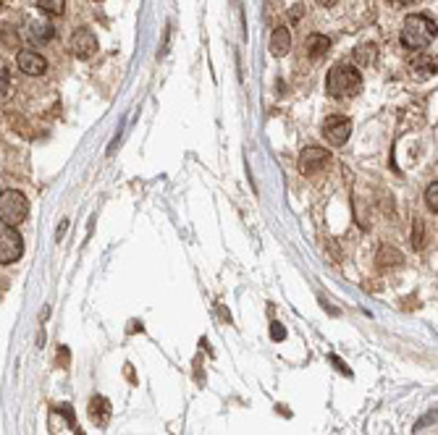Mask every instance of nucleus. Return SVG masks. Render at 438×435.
Masks as SVG:
<instances>
[{
	"label": "nucleus",
	"mask_w": 438,
	"mask_h": 435,
	"mask_svg": "<svg viewBox=\"0 0 438 435\" xmlns=\"http://www.w3.org/2000/svg\"><path fill=\"white\" fill-rule=\"evenodd\" d=\"M37 8H40L45 16H63L66 0H37Z\"/></svg>",
	"instance_id": "14"
},
{
	"label": "nucleus",
	"mask_w": 438,
	"mask_h": 435,
	"mask_svg": "<svg viewBox=\"0 0 438 435\" xmlns=\"http://www.w3.org/2000/svg\"><path fill=\"white\" fill-rule=\"evenodd\" d=\"M0 6H3V0H0Z\"/></svg>",
	"instance_id": "22"
},
{
	"label": "nucleus",
	"mask_w": 438,
	"mask_h": 435,
	"mask_svg": "<svg viewBox=\"0 0 438 435\" xmlns=\"http://www.w3.org/2000/svg\"><path fill=\"white\" fill-rule=\"evenodd\" d=\"M8 90H11V77H8L6 68H0V100L8 94Z\"/></svg>",
	"instance_id": "17"
},
{
	"label": "nucleus",
	"mask_w": 438,
	"mask_h": 435,
	"mask_svg": "<svg viewBox=\"0 0 438 435\" xmlns=\"http://www.w3.org/2000/svg\"><path fill=\"white\" fill-rule=\"evenodd\" d=\"M24 254V239L11 225H0V265L19 263Z\"/></svg>",
	"instance_id": "4"
},
{
	"label": "nucleus",
	"mask_w": 438,
	"mask_h": 435,
	"mask_svg": "<svg viewBox=\"0 0 438 435\" xmlns=\"http://www.w3.org/2000/svg\"><path fill=\"white\" fill-rule=\"evenodd\" d=\"M94 50H97V37H94L92 29L81 27L71 34V53L77 58H90V55H94Z\"/></svg>",
	"instance_id": "7"
},
{
	"label": "nucleus",
	"mask_w": 438,
	"mask_h": 435,
	"mask_svg": "<svg viewBox=\"0 0 438 435\" xmlns=\"http://www.w3.org/2000/svg\"><path fill=\"white\" fill-rule=\"evenodd\" d=\"M425 202H428V208L433 212H438V181L428 186V192H425Z\"/></svg>",
	"instance_id": "16"
},
{
	"label": "nucleus",
	"mask_w": 438,
	"mask_h": 435,
	"mask_svg": "<svg viewBox=\"0 0 438 435\" xmlns=\"http://www.w3.org/2000/svg\"><path fill=\"white\" fill-rule=\"evenodd\" d=\"M326 92L331 94L333 100H346V97H355L362 92V77L355 66L349 63H336L328 71V79H326Z\"/></svg>",
	"instance_id": "1"
},
{
	"label": "nucleus",
	"mask_w": 438,
	"mask_h": 435,
	"mask_svg": "<svg viewBox=\"0 0 438 435\" xmlns=\"http://www.w3.org/2000/svg\"><path fill=\"white\" fill-rule=\"evenodd\" d=\"M349 134H352V121L344 119V116H331V119H326V123H323V136L333 147L346 145Z\"/></svg>",
	"instance_id": "6"
},
{
	"label": "nucleus",
	"mask_w": 438,
	"mask_h": 435,
	"mask_svg": "<svg viewBox=\"0 0 438 435\" xmlns=\"http://www.w3.org/2000/svg\"><path fill=\"white\" fill-rule=\"evenodd\" d=\"M399 37H401V45L407 50H425L430 42L436 40V21L423 14L407 16Z\"/></svg>",
	"instance_id": "2"
},
{
	"label": "nucleus",
	"mask_w": 438,
	"mask_h": 435,
	"mask_svg": "<svg viewBox=\"0 0 438 435\" xmlns=\"http://www.w3.org/2000/svg\"><path fill=\"white\" fill-rule=\"evenodd\" d=\"M27 37L29 42H34V45H45V42H50L55 37V29L53 24H48V21H37V19H27Z\"/></svg>",
	"instance_id": "9"
},
{
	"label": "nucleus",
	"mask_w": 438,
	"mask_h": 435,
	"mask_svg": "<svg viewBox=\"0 0 438 435\" xmlns=\"http://www.w3.org/2000/svg\"><path fill=\"white\" fill-rule=\"evenodd\" d=\"M90 417H92L94 425H108V420H110V404H108V398L94 396L92 401H90Z\"/></svg>",
	"instance_id": "12"
},
{
	"label": "nucleus",
	"mask_w": 438,
	"mask_h": 435,
	"mask_svg": "<svg viewBox=\"0 0 438 435\" xmlns=\"http://www.w3.org/2000/svg\"><path fill=\"white\" fill-rule=\"evenodd\" d=\"M270 338H273V341H283V338H286V330L281 328L279 323H273V325H270Z\"/></svg>",
	"instance_id": "18"
},
{
	"label": "nucleus",
	"mask_w": 438,
	"mask_h": 435,
	"mask_svg": "<svg viewBox=\"0 0 438 435\" xmlns=\"http://www.w3.org/2000/svg\"><path fill=\"white\" fill-rule=\"evenodd\" d=\"M29 215V202L19 189H3L0 192V223L3 225H21Z\"/></svg>",
	"instance_id": "3"
},
{
	"label": "nucleus",
	"mask_w": 438,
	"mask_h": 435,
	"mask_svg": "<svg viewBox=\"0 0 438 435\" xmlns=\"http://www.w3.org/2000/svg\"><path fill=\"white\" fill-rule=\"evenodd\" d=\"M289 50H292V34H289V29L276 27L273 29V37H270V53L276 55V58H283V55H289Z\"/></svg>",
	"instance_id": "10"
},
{
	"label": "nucleus",
	"mask_w": 438,
	"mask_h": 435,
	"mask_svg": "<svg viewBox=\"0 0 438 435\" xmlns=\"http://www.w3.org/2000/svg\"><path fill=\"white\" fill-rule=\"evenodd\" d=\"M328 160H331L328 150L315 147V145L305 147L302 155H299V173H302V176H315V173H320L328 165Z\"/></svg>",
	"instance_id": "5"
},
{
	"label": "nucleus",
	"mask_w": 438,
	"mask_h": 435,
	"mask_svg": "<svg viewBox=\"0 0 438 435\" xmlns=\"http://www.w3.org/2000/svg\"><path fill=\"white\" fill-rule=\"evenodd\" d=\"M315 3H318V6H323V8H331V6H336L339 0H315Z\"/></svg>",
	"instance_id": "20"
},
{
	"label": "nucleus",
	"mask_w": 438,
	"mask_h": 435,
	"mask_svg": "<svg viewBox=\"0 0 438 435\" xmlns=\"http://www.w3.org/2000/svg\"><path fill=\"white\" fill-rule=\"evenodd\" d=\"M16 63H19V71H24L27 77H42L48 71V61L37 50H21L16 55Z\"/></svg>",
	"instance_id": "8"
},
{
	"label": "nucleus",
	"mask_w": 438,
	"mask_h": 435,
	"mask_svg": "<svg viewBox=\"0 0 438 435\" xmlns=\"http://www.w3.org/2000/svg\"><path fill=\"white\" fill-rule=\"evenodd\" d=\"M328 359H331L333 365H336V367L341 370V372H344V375H352V372H349V370L344 367V362H341V359H339V356H328Z\"/></svg>",
	"instance_id": "19"
},
{
	"label": "nucleus",
	"mask_w": 438,
	"mask_h": 435,
	"mask_svg": "<svg viewBox=\"0 0 438 435\" xmlns=\"http://www.w3.org/2000/svg\"><path fill=\"white\" fill-rule=\"evenodd\" d=\"M305 50L310 58H323V55L331 50V40H328L326 34H318V32H315V34H310L305 40Z\"/></svg>",
	"instance_id": "11"
},
{
	"label": "nucleus",
	"mask_w": 438,
	"mask_h": 435,
	"mask_svg": "<svg viewBox=\"0 0 438 435\" xmlns=\"http://www.w3.org/2000/svg\"><path fill=\"white\" fill-rule=\"evenodd\" d=\"M388 3H394L399 8H404V6H412V0H388Z\"/></svg>",
	"instance_id": "21"
},
{
	"label": "nucleus",
	"mask_w": 438,
	"mask_h": 435,
	"mask_svg": "<svg viewBox=\"0 0 438 435\" xmlns=\"http://www.w3.org/2000/svg\"><path fill=\"white\" fill-rule=\"evenodd\" d=\"M375 58H378V45L375 42H365V45L355 48V61L359 66H370V63H375Z\"/></svg>",
	"instance_id": "13"
},
{
	"label": "nucleus",
	"mask_w": 438,
	"mask_h": 435,
	"mask_svg": "<svg viewBox=\"0 0 438 435\" xmlns=\"http://www.w3.org/2000/svg\"><path fill=\"white\" fill-rule=\"evenodd\" d=\"M412 66H415V71H420L423 77H430V74H436V58L433 55H417L415 61H412Z\"/></svg>",
	"instance_id": "15"
}]
</instances>
